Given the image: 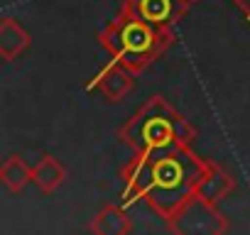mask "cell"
Returning <instances> with one entry per match:
<instances>
[{
  "label": "cell",
  "mask_w": 250,
  "mask_h": 235,
  "mask_svg": "<svg viewBox=\"0 0 250 235\" xmlns=\"http://www.w3.org/2000/svg\"><path fill=\"white\" fill-rule=\"evenodd\" d=\"M206 162L191 155V147H174L165 152H143L123 169L125 203L133 196L145 198L152 211L172 220L184 203L194 198V184Z\"/></svg>",
  "instance_id": "1"
},
{
  "label": "cell",
  "mask_w": 250,
  "mask_h": 235,
  "mask_svg": "<svg viewBox=\"0 0 250 235\" xmlns=\"http://www.w3.org/2000/svg\"><path fill=\"white\" fill-rule=\"evenodd\" d=\"M98 42L110 59L128 66L133 74H140L167 52L174 42V32L172 27L150 25L128 8H120L118 18L98 32Z\"/></svg>",
  "instance_id": "2"
},
{
  "label": "cell",
  "mask_w": 250,
  "mask_h": 235,
  "mask_svg": "<svg viewBox=\"0 0 250 235\" xmlns=\"http://www.w3.org/2000/svg\"><path fill=\"white\" fill-rule=\"evenodd\" d=\"M118 137L130 145L135 155L165 152L174 147H191L196 128L167 103L162 96H152L128 123L118 130Z\"/></svg>",
  "instance_id": "3"
},
{
  "label": "cell",
  "mask_w": 250,
  "mask_h": 235,
  "mask_svg": "<svg viewBox=\"0 0 250 235\" xmlns=\"http://www.w3.org/2000/svg\"><path fill=\"white\" fill-rule=\"evenodd\" d=\"M133 86H135V74L128 66H123L120 61L113 59L88 83V91H98L108 103H120L125 96L133 91Z\"/></svg>",
  "instance_id": "4"
},
{
  "label": "cell",
  "mask_w": 250,
  "mask_h": 235,
  "mask_svg": "<svg viewBox=\"0 0 250 235\" xmlns=\"http://www.w3.org/2000/svg\"><path fill=\"white\" fill-rule=\"evenodd\" d=\"M187 5L189 0H125L123 3V8L157 27H172L184 15Z\"/></svg>",
  "instance_id": "5"
},
{
  "label": "cell",
  "mask_w": 250,
  "mask_h": 235,
  "mask_svg": "<svg viewBox=\"0 0 250 235\" xmlns=\"http://www.w3.org/2000/svg\"><path fill=\"white\" fill-rule=\"evenodd\" d=\"M233 189H235V179L221 164L206 162L201 174H199V179H196V184H194V198H199V201H204L208 206H216Z\"/></svg>",
  "instance_id": "6"
},
{
  "label": "cell",
  "mask_w": 250,
  "mask_h": 235,
  "mask_svg": "<svg viewBox=\"0 0 250 235\" xmlns=\"http://www.w3.org/2000/svg\"><path fill=\"white\" fill-rule=\"evenodd\" d=\"M32 44V35L20 25L15 18L0 20V59L3 61H18Z\"/></svg>",
  "instance_id": "7"
},
{
  "label": "cell",
  "mask_w": 250,
  "mask_h": 235,
  "mask_svg": "<svg viewBox=\"0 0 250 235\" xmlns=\"http://www.w3.org/2000/svg\"><path fill=\"white\" fill-rule=\"evenodd\" d=\"M88 230L96 233V235H125V233L133 230V223H130V218L125 215V211H123L120 206L105 203V206H101V211L93 215Z\"/></svg>",
  "instance_id": "8"
},
{
  "label": "cell",
  "mask_w": 250,
  "mask_h": 235,
  "mask_svg": "<svg viewBox=\"0 0 250 235\" xmlns=\"http://www.w3.org/2000/svg\"><path fill=\"white\" fill-rule=\"evenodd\" d=\"M64 179H66V169L54 155H42L40 162L32 167V184L42 194H54L64 184Z\"/></svg>",
  "instance_id": "9"
},
{
  "label": "cell",
  "mask_w": 250,
  "mask_h": 235,
  "mask_svg": "<svg viewBox=\"0 0 250 235\" xmlns=\"http://www.w3.org/2000/svg\"><path fill=\"white\" fill-rule=\"evenodd\" d=\"M30 181H32V167L20 155H10L0 162V184L10 194H22Z\"/></svg>",
  "instance_id": "10"
},
{
  "label": "cell",
  "mask_w": 250,
  "mask_h": 235,
  "mask_svg": "<svg viewBox=\"0 0 250 235\" xmlns=\"http://www.w3.org/2000/svg\"><path fill=\"white\" fill-rule=\"evenodd\" d=\"M233 3H235V8L243 13V18L250 22V0H233Z\"/></svg>",
  "instance_id": "11"
},
{
  "label": "cell",
  "mask_w": 250,
  "mask_h": 235,
  "mask_svg": "<svg viewBox=\"0 0 250 235\" xmlns=\"http://www.w3.org/2000/svg\"><path fill=\"white\" fill-rule=\"evenodd\" d=\"M0 162H3V157H0Z\"/></svg>",
  "instance_id": "12"
},
{
  "label": "cell",
  "mask_w": 250,
  "mask_h": 235,
  "mask_svg": "<svg viewBox=\"0 0 250 235\" xmlns=\"http://www.w3.org/2000/svg\"><path fill=\"white\" fill-rule=\"evenodd\" d=\"M189 3H191V0H189Z\"/></svg>",
  "instance_id": "13"
}]
</instances>
